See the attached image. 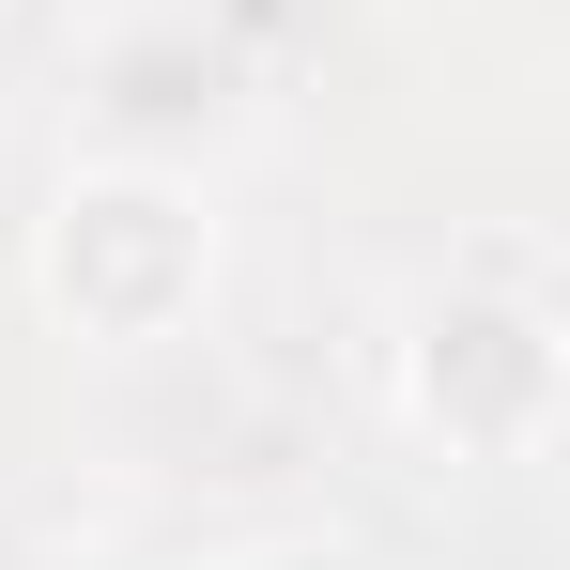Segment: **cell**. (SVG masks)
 Wrapping results in <instances>:
<instances>
[{
  "label": "cell",
  "instance_id": "obj_1",
  "mask_svg": "<svg viewBox=\"0 0 570 570\" xmlns=\"http://www.w3.org/2000/svg\"><path fill=\"white\" fill-rule=\"evenodd\" d=\"M371 385L401 416V448H432V463H478V478L556 463V432H570V278H556V247L524 216H493L448 263H416L371 324Z\"/></svg>",
  "mask_w": 570,
  "mask_h": 570
},
{
  "label": "cell",
  "instance_id": "obj_2",
  "mask_svg": "<svg viewBox=\"0 0 570 570\" xmlns=\"http://www.w3.org/2000/svg\"><path fill=\"white\" fill-rule=\"evenodd\" d=\"M232 263L216 170H139V155H62V186L31 216V308L78 355H170Z\"/></svg>",
  "mask_w": 570,
  "mask_h": 570
},
{
  "label": "cell",
  "instance_id": "obj_3",
  "mask_svg": "<svg viewBox=\"0 0 570 570\" xmlns=\"http://www.w3.org/2000/svg\"><path fill=\"white\" fill-rule=\"evenodd\" d=\"M278 108V62L216 16V0H124L62 62V139L78 155H139V170H232Z\"/></svg>",
  "mask_w": 570,
  "mask_h": 570
},
{
  "label": "cell",
  "instance_id": "obj_4",
  "mask_svg": "<svg viewBox=\"0 0 570 570\" xmlns=\"http://www.w3.org/2000/svg\"><path fill=\"white\" fill-rule=\"evenodd\" d=\"M216 570H385L355 524H263V540H232Z\"/></svg>",
  "mask_w": 570,
  "mask_h": 570
},
{
  "label": "cell",
  "instance_id": "obj_5",
  "mask_svg": "<svg viewBox=\"0 0 570 570\" xmlns=\"http://www.w3.org/2000/svg\"><path fill=\"white\" fill-rule=\"evenodd\" d=\"M31 570H170V556H139V540H62V556H31Z\"/></svg>",
  "mask_w": 570,
  "mask_h": 570
}]
</instances>
